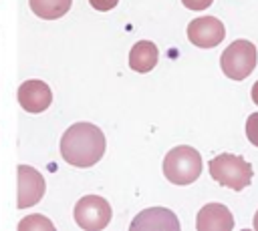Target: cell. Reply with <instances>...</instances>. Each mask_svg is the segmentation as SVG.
I'll return each instance as SVG.
<instances>
[{"mask_svg": "<svg viewBox=\"0 0 258 231\" xmlns=\"http://www.w3.org/2000/svg\"><path fill=\"white\" fill-rule=\"evenodd\" d=\"M105 135L97 125L75 123L60 139V157L79 169L93 167L105 155Z\"/></svg>", "mask_w": 258, "mask_h": 231, "instance_id": "6da1fadb", "label": "cell"}, {"mask_svg": "<svg viewBox=\"0 0 258 231\" xmlns=\"http://www.w3.org/2000/svg\"><path fill=\"white\" fill-rule=\"evenodd\" d=\"M202 173V157L194 147H173L163 159V175L173 185H189Z\"/></svg>", "mask_w": 258, "mask_h": 231, "instance_id": "7a4b0ae2", "label": "cell"}, {"mask_svg": "<svg viewBox=\"0 0 258 231\" xmlns=\"http://www.w3.org/2000/svg\"><path fill=\"white\" fill-rule=\"evenodd\" d=\"M208 169L218 185L230 187L234 191H242L252 181V165L238 155L222 153L210 161Z\"/></svg>", "mask_w": 258, "mask_h": 231, "instance_id": "3957f363", "label": "cell"}, {"mask_svg": "<svg viewBox=\"0 0 258 231\" xmlns=\"http://www.w3.org/2000/svg\"><path fill=\"white\" fill-rule=\"evenodd\" d=\"M222 72L232 80H244L256 66V46L250 40H234L220 56Z\"/></svg>", "mask_w": 258, "mask_h": 231, "instance_id": "277c9868", "label": "cell"}, {"mask_svg": "<svg viewBox=\"0 0 258 231\" xmlns=\"http://www.w3.org/2000/svg\"><path fill=\"white\" fill-rule=\"evenodd\" d=\"M75 221L85 231L105 229L111 221V205L99 195H85L75 205Z\"/></svg>", "mask_w": 258, "mask_h": 231, "instance_id": "5b68a950", "label": "cell"}, {"mask_svg": "<svg viewBox=\"0 0 258 231\" xmlns=\"http://www.w3.org/2000/svg\"><path fill=\"white\" fill-rule=\"evenodd\" d=\"M226 36L224 24L214 16H200L187 24V40L200 48H214Z\"/></svg>", "mask_w": 258, "mask_h": 231, "instance_id": "8992f818", "label": "cell"}, {"mask_svg": "<svg viewBox=\"0 0 258 231\" xmlns=\"http://www.w3.org/2000/svg\"><path fill=\"white\" fill-rule=\"evenodd\" d=\"M44 177L30 165H18V209H28L44 197Z\"/></svg>", "mask_w": 258, "mask_h": 231, "instance_id": "52a82bcc", "label": "cell"}, {"mask_svg": "<svg viewBox=\"0 0 258 231\" xmlns=\"http://www.w3.org/2000/svg\"><path fill=\"white\" fill-rule=\"evenodd\" d=\"M50 102H52V92L44 80L30 78L18 86V104L26 112H32V114L44 112L50 106Z\"/></svg>", "mask_w": 258, "mask_h": 231, "instance_id": "ba28073f", "label": "cell"}, {"mask_svg": "<svg viewBox=\"0 0 258 231\" xmlns=\"http://www.w3.org/2000/svg\"><path fill=\"white\" fill-rule=\"evenodd\" d=\"M198 231H230L234 229V217L230 209L222 203H208L200 209L196 217Z\"/></svg>", "mask_w": 258, "mask_h": 231, "instance_id": "9c48e42d", "label": "cell"}, {"mask_svg": "<svg viewBox=\"0 0 258 231\" xmlns=\"http://www.w3.org/2000/svg\"><path fill=\"white\" fill-rule=\"evenodd\" d=\"M131 229L139 231V229H165V231H177L179 229V221L175 217L173 211L165 209V207H151L141 211L133 221H131Z\"/></svg>", "mask_w": 258, "mask_h": 231, "instance_id": "30bf717a", "label": "cell"}, {"mask_svg": "<svg viewBox=\"0 0 258 231\" xmlns=\"http://www.w3.org/2000/svg\"><path fill=\"white\" fill-rule=\"evenodd\" d=\"M159 58V50L151 40H139L137 44H133L131 52H129V66L135 72H149L153 70V66L157 64Z\"/></svg>", "mask_w": 258, "mask_h": 231, "instance_id": "8fae6325", "label": "cell"}, {"mask_svg": "<svg viewBox=\"0 0 258 231\" xmlns=\"http://www.w3.org/2000/svg\"><path fill=\"white\" fill-rule=\"evenodd\" d=\"M28 4H30V10L38 18L56 20L71 10L73 0H28Z\"/></svg>", "mask_w": 258, "mask_h": 231, "instance_id": "7c38bea8", "label": "cell"}, {"mask_svg": "<svg viewBox=\"0 0 258 231\" xmlns=\"http://www.w3.org/2000/svg\"><path fill=\"white\" fill-rule=\"evenodd\" d=\"M18 229L20 231H30V229H46V231H52L54 229V225H52V221L50 219H46L44 215H28V217H24L20 223H18Z\"/></svg>", "mask_w": 258, "mask_h": 231, "instance_id": "4fadbf2b", "label": "cell"}, {"mask_svg": "<svg viewBox=\"0 0 258 231\" xmlns=\"http://www.w3.org/2000/svg\"><path fill=\"white\" fill-rule=\"evenodd\" d=\"M246 137L254 147H258V112H252L248 117V121H246Z\"/></svg>", "mask_w": 258, "mask_h": 231, "instance_id": "5bb4252c", "label": "cell"}, {"mask_svg": "<svg viewBox=\"0 0 258 231\" xmlns=\"http://www.w3.org/2000/svg\"><path fill=\"white\" fill-rule=\"evenodd\" d=\"M117 2H119V0H89V4H91L95 10H99V12H107V10L115 8Z\"/></svg>", "mask_w": 258, "mask_h": 231, "instance_id": "9a60e30c", "label": "cell"}, {"mask_svg": "<svg viewBox=\"0 0 258 231\" xmlns=\"http://www.w3.org/2000/svg\"><path fill=\"white\" fill-rule=\"evenodd\" d=\"M181 2H183V6L189 8V10H204V8H210V4H212L214 0H181Z\"/></svg>", "mask_w": 258, "mask_h": 231, "instance_id": "2e32d148", "label": "cell"}, {"mask_svg": "<svg viewBox=\"0 0 258 231\" xmlns=\"http://www.w3.org/2000/svg\"><path fill=\"white\" fill-rule=\"evenodd\" d=\"M252 100L258 104V80L254 82V86H252Z\"/></svg>", "mask_w": 258, "mask_h": 231, "instance_id": "e0dca14e", "label": "cell"}, {"mask_svg": "<svg viewBox=\"0 0 258 231\" xmlns=\"http://www.w3.org/2000/svg\"><path fill=\"white\" fill-rule=\"evenodd\" d=\"M254 229H258V211H256V215H254Z\"/></svg>", "mask_w": 258, "mask_h": 231, "instance_id": "ac0fdd59", "label": "cell"}]
</instances>
